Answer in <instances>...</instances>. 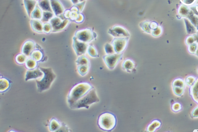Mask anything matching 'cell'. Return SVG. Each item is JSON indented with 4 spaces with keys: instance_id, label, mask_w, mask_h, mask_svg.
<instances>
[{
    "instance_id": "42",
    "label": "cell",
    "mask_w": 198,
    "mask_h": 132,
    "mask_svg": "<svg viewBox=\"0 0 198 132\" xmlns=\"http://www.w3.org/2000/svg\"><path fill=\"white\" fill-rule=\"evenodd\" d=\"M192 115L194 117H198V107H196L193 110L192 113Z\"/></svg>"
},
{
    "instance_id": "16",
    "label": "cell",
    "mask_w": 198,
    "mask_h": 132,
    "mask_svg": "<svg viewBox=\"0 0 198 132\" xmlns=\"http://www.w3.org/2000/svg\"><path fill=\"white\" fill-rule=\"evenodd\" d=\"M26 10L29 17L35 9L38 3L37 0H23Z\"/></svg>"
},
{
    "instance_id": "17",
    "label": "cell",
    "mask_w": 198,
    "mask_h": 132,
    "mask_svg": "<svg viewBox=\"0 0 198 132\" xmlns=\"http://www.w3.org/2000/svg\"><path fill=\"white\" fill-rule=\"evenodd\" d=\"M30 24L34 31L42 33H43V23L41 20L37 19H32L30 20Z\"/></svg>"
},
{
    "instance_id": "26",
    "label": "cell",
    "mask_w": 198,
    "mask_h": 132,
    "mask_svg": "<svg viewBox=\"0 0 198 132\" xmlns=\"http://www.w3.org/2000/svg\"><path fill=\"white\" fill-rule=\"evenodd\" d=\"M77 66L80 65L90 64V61L89 58L84 55L79 56L76 61Z\"/></svg>"
},
{
    "instance_id": "10",
    "label": "cell",
    "mask_w": 198,
    "mask_h": 132,
    "mask_svg": "<svg viewBox=\"0 0 198 132\" xmlns=\"http://www.w3.org/2000/svg\"><path fill=\"white\" fill-rule=\"evenodd\" d=\"M108 33L116 38L129 37L130 35L128 31L121 26L116 25L109 29Z\"/></svg>"
},
{
    "instance_id": "27",
    "label": "cell",
    "mask_w": 198,
    "mask_h": 132,
    "mask_svg": "<svg viewBox=\"0 0 198 132\" xmlns=\"http://www.w3.org/2000/svg\"><path fill=\"white\" fill-rule=\"evenodd\" d=\"M54 17V13L48 12V11H43V16L41 21L43 23L50 22V19Z\"/></svg>"
},
{
    "instance_id": "3",
    "label": "cell",
    "mask_w": 198,
    "mask_h": 132,
    "mask_svg": "<svg viewBox=\"0 0 198 132\" xmlns=\"http://www.w3.org/2000/svg\"><path fill=\"white\" fill-rule=\"evenodd\" d=\"M39 68L44 73L43 77L40 81L36 80V82L38 92H42L49 89L56 76L51 68L39 67Z\"/></svg>"
},
{
    "instance_id": "21",
    "label": "cell",
    "mask_w": 198,
    "mask_h": 132,
    "mask_svg": "<svg viewBox=\"0 0 198 132\" xmlns=\"http://www.w3.org/2000/svg\"><path fill=\"white\" fill-rule=\"evenodd\" d=\"M190 92L193 99L198 104V78L191 86Z\"/></svg>"
},
{
    "instance_id": "24",
    "label": "cell",
    "mask_w": 198,
    "mask_h": 132,
    "mask_svg": "<svg viewBox=\"0 0 198 132\" xmlns=\"http://www.w3.org/2000/svg\"><path fill=\"white\" fill-rule=\"evenodd\" d=\"M25 64L28 70L34 69L38 67V62L31 58H27Z\"/></svg>"
},
{
    "instance_id": "9",
    "label": "cell",
    "mask_w": 198,
    "mask_h": 132,
    "mask_svg": "<svg viewBox=\"0 0 198 132\" xmlns=\"http://www.w3.org/2000/svg\"><path fill=\"white\" fill-rule=\"evenodd\" d=\"M72 46L76 55L80 56L85 54L89 45L88 43L81 41L74 36L73 38Z\"/></svg>"
},
{
    "instance_id": "14",
    "label": "cell",
    "mask_w": 198,
    "mask_h": 132,
    "mask_svg": "<svg viewBox=\"0 0 198 132\" xmlns=\"http://www.w3.org/2000/svg\"><path fill=\"white\" fill-rule=\"evenodd\" d=\"M43 74V73L40 69L39 67H38L34 69L28 70L26 73L25 81L37 79V78L42 77L44 75Z\"/></svg>"
},
{
    "instance_id": "6",
    "label": "cell",
    "mask_w": 198,
    "mask_h": 132,
    "mask_svg": "<svg viewBox=\"0 0 198 132\" xmlns=\"http://www.w3.org/2000/svg\"><path fill=\"white\" fill-rule=\"evenodd\" d=\"M70 19L62 18L60 16H56L50 19V23L51 24L52 32H61L64 30L71 22Z\"/></svg>"
},
{
    "instance_id": "32",
    "label": "cell",
    "mask_w": 198,
    "mask_h": 132,
    "mask_svg": "<svg viewBox=\"0 0 198 132\" xmlns=\"http://www.w3.org/2000/svg\"><path fill=\"white\" fill-rule=\"evenodd\" d=\"M52 28L50 23L46 22L43 23V32L45 33L48 34L52 32Z\"/></svg>"
},
{
    "instance_id": "15",
    "label": "cell",
    "mask_w": 198,
    "mask_h": 132,
    "mask_svg": "<svg viewBox=\"0 0 198 132\" xmlns=\"http://www.w3.org/2000/svg\"><path fill=\"white\" fill-rule=\"evenodd\" d=\"M12 82L7 78L1 76L0 78V92L4 93L8 90Z\"/></svg>"
},
{
    "instance_id": "13",
    "label": "cell",
    "mask_w": 198,
    "mask_h": 132,
    "mask_svg": "<svg viewBox=\"0 0 198 132\" xmlns=\"http://www.w3.org/2000/svg\"><path fill=\"white\" fill-rule=\"evenodd\" d=\"M36 43L33 40H28L23 43L22 49V53L27 56H30L36 48Z\"/></svg>"
},
{
    "instance_id": "2",
    "label": "cell",
    "mask_w": 198,
    "mask_h": 132,
    "mask_svg": "<svg viewBox=\"0 0 198 132\" xmlns=\"http://www.w3.org/2000/svg\"><path fill=\"white\" fill-rule=\"evenodd\" d=\"M97 123L100 129L103 131H111L116 126V117L113 113L108 112H104L98 117Z\"/></svg>"
},
{
    "instance_id": "29",
    "label": "cell",
    "mask_w": 198,
    "mask_h": 132,
    "mask_svg": "<svg viewBox=\"0 0 198 132\" xmlns=\"http://www.w3.org/2000/svg\"><path fill=\"white\" fill-rule=\"evenodd\" d=\"M27 56L22 53H19L16 57V61L19 64H23L25 63L27 59Z\"/></svg>"
},
{
    "instance_id": "38",
    "label": "cell",
    "mask_w": 198,
    "mask_h": 132,
    "mask_svg": "<svg viewBox=\"0 0 198 132\" xmlns=\"http://www.w3.org/2000/svg\"><path fill=\"white\" fill-rule=\"evenodd\" d=\"M86 2L85 1L82 2V3H79V4H77L74 5V6L77 7L78 9L79 13L82 12L84 7V5H85Z\"/></svg>"
},
{
    "instance_id": "1",
    "label": "cell",
    "mask_w": 198,
    "mask_h": 132,
    "mask_svg": "<svg viewBox=\"0 0 198 132\" xmlns=\"http://www.w3.org/2000/svg\"><path fill=\"white\" fill-rule=\"evenodd\" d=\"M94 88L90 83L87 82L79 83L73 86L67 97V102L70 107L86 95Z\"/></svg>"
},
{
    "instance_id": "41",
    "label": "cell",
    "mask_w": 198,
    "mask_h": 132,
    "mask_svg": "<svg viewBox=\"0 0 198 132\" xmlns=\"http://www.w3.org/2000/svg\"><path fill=\"white\" fill-rule=\"evenodd\" d=\"M150 28L151 30L152 31V30H155V29L157 28V27H158V24H157V23L155 22H150Z\"/></svg>"
},
{
    "instance_id": "11",
    "label": "cell",
    "mask_w": 198,
    "mask_h": 132,
    "mask_svg": "<svg viewBox=\"0 0 198 132\" xmlns=\"http://www.w3.org/2000/svg\"><path fill=\"white\" fill-rule=\"evenodd\" d=\"M30 56L31 58L35 60L38 63L43 62L47 59V57L45 55L43 48L37 43L35 49L32 52Z\"/></svg>"
},
{
    "instance_id": "31",
    "label": "cell",
    "mask_w": 198,
    "mask_h": 132,
    "mask_svg": "<svg viewBox=\"0 0 198 132\" xmlns=\"http://www.w3.org/2000/svg\"><path fill=\"white\" fill-rule=\"evenodd\" d=\"M105 52L107 54H113V53H116L111 44L110 43H106L105 46Z\"/></svg>"
},
{
    "instance_id": "40",
    "label": "cell",
    "mask_w": 198,
    "mask_h": 132,
    "mask_svg": "<svg viewBox=\"0 0 198 132\" xmlns=\"http://www.w3.org/2000/svg\"><path fill=\"white\" fill-rule=\"evenodd\" d=\"M84 16L83 15L80 13H79L78 16L77 18L76 19V20L74 22L77 23H81L83 22V21H84Z\"/></svg>"
},
{
    "instance_id": "43",
    "label": "cell",
    "mask_w": 198,
    "mask_h": 132,
    "mask_svg": "<svg viewBox=\"0 0 198 132\" xmlns=\"http://www.w3.org/2000/svg\"><path fill=\"white\" fill-rule=\"evenodd\" d=\"M74 5L77 4L79 3V0H71Z\"/></svg>"
},
{
    "instance_id": "18",
    "label": "cell",
    "mask_w": 198,
    "mask_h": 132,
    "mask_svg": "<svg viewBox=\"0 0 198 132\" xmlns=\"http://www.w3.org/2000/svg\"><path fill=\"white\" fill-rule=\"evenodd\" d=\"M37 4L43 11H48L53 13L50 0H40L38 1Z\"/></svg>"
},
{
    "instance_id": "39",
    "label": "cell",
    "mask_w": 198,
    "mask_h": 132,
    "mask_svg": "<svg viewBox=\"0 0 198 132\" xmlns=\"http://www.w3.org/2000/svg\"><path fill=\"white\" fill-rule=\"evenodd\" d=\"M181 105L179 103H175L173 104L172 106V109L175 112H177L181 110Z\"/></svg>"
},
{
    "instance_id": "44",
    "label": "cell",
    "mask_w": 198,
    "mask_h": 132,
    "mask_svg": "<svg viewBox=\"0 0 198 132\" xmlns=\"http://www.w3.org/2000/svg\"><path fill=\"white\" fill-rule=\"evenodd\" d=\"M84 1H85V0H79V2H83Z\"/></svg>"
},
{
    "instance_id": "28",
    "label": "cell",
    "mask_w": 198,
    "mask_h": 132,
    "mask_svg": "<svg viewBox=\"0 0 198 132\" xmlns=\"http://www.w3.org/2000/svg\"><path fill=\"white\" fill-rule=\"evenodd\" d=\"M150 22L149 21H144V22L141 23L139 24L140 27L142 29V30L149 34L151 33L152 32V30L150 28Z\"/></svg>"
},
{
    "instance_id": "22",
    "label": "cell",
    "mask_w": 198,
    "mask_h": 132,
    "mask_svg": "<svg viewBox=\"0 0 198 132\" xmlns=\"http://www.w3.org/2000/svg\"><path fill=\"white\" fill-rule=\"evenodd\" d=\"M161 125V123L160 120H154L147 126L146 131L149 132H155L160 128Z\"/></svg>"
},
{
    "instance_id": "33",
    "label": "cell",
    "mask_w": 198,
    "mask_h": 132,
    "mask_svg": "<svg viewBox=\"0 0 198 132\" xmlns=\"http://www.w3.org/2000/svg\"><path fill=\"white\" fill-rule=\"evenodd\" d=\"M173 86H178V87H181L185 88V84L183 80L181 79H175L173 82Z\"/></svg>"
},
{
    "instance_id": "34",
    "label": "cell",
    "mask_w": 198,
    "mask_h": 132,
    "mask_svg": "<svg viewBox=\"0 0 198 132\" xmlns=\"http://www.w3.org/2000/svg\"><path fill=\"white\" fill-rule=\"evenodd\" d=\"M174 92L175 94L178 96H181L183 94L184 91V88L178 86H173Z\"/></svg>"
},
{
    "instance_id": "23",
    "label": "cell",
    "mask_w": 198,
    "mask_h": 132,
    "mask_svg": "<svg viewBox=\"0 0 198 132\" xmlns=\"http://www.w3.org/2000/svg\"><path fill=\"white\" fill-rule=\"evenodd\" d=\"M42 16H43V11L37 4L35 9L32 13L30 18H31L32 19L41 20Z\"/></svg>"
},
{
    "instance_id": "35",
    "label": "cell",
    "mask_w": 198,
    "mask_h": 132,
    "mask_svg": "<svg viewBox=\"0 0 198 132\" xmlns=\"http://www.w3.org/2000/svg\"><path fill=\"white\" fill-rule=\"evenodd\" d=\"M162 30L161 27L160 26L157 27V28L152 30L151 32V34L152 36L154 37H157L160 36L161 34Z\"/></svg>"
},
{
    "instance_id": "4",
    "label": "cell",
    "mask_w": 198,
    "mask_h": 132,
    "mask_svg": "<svg viewBox=\"0 0 198 132\" xmlns=\"http://www.w3.org/2000/svg\"><path fill=\"white\" fill-rule=\"evenodd\" d=\"M100 100L97 95L96 90L94 88L86 95L79 99L70 107L72 109L85 108L88 109L92 104L99 102Z\"/></svg>"
},
{
    "instance_id": "30",
    "label": "cell",
    "mask_w": 198,
    "mask_h": 132,
    "mask_svg": "<svg viewBox=\"0 0 198 132\" xmlns=\"http://www.w3.org/2000/svg\"><path fill=\"white\" fill-rule=\"evenodd\" d=\"M87 53L90 56L93 58L98 57V51L96 48L92 45H89L87 50Z\"/></svg>"
},
{
    "instance_id": "36",
    "label": "cell",
    "mask_w": 198,
    "mask_h": 132,
    "mask_svg": "<svg viewBox=\"0 0 198 132\" xmlns=\"http://www.w3.org/2000/svg\"><path fill=\"white\" fill-rule=\"evenodd\" d=\"M196 81V80L194 77L193 76H189L186 78V83L188 86H191L194 84Z\"/></svg>"
},
{
    "instance_id": "25",
    "label": "cell",
    "mask_w": 198,
    "mask_h": 132,
    "mask_svg": "<svg viewBox=\"0 0 198 132\" xmlns=\"http://www.w3.org/2000/svg\"><path fill=\"white\" fill-rule=\"evenodd\" d=\"M90 67V64L80 65L77 66V71L81 76H84L88 73Z\"/></svg>"
},
{
    "instance_id": "20",
    "label": "cell",
    "mask_w": 198,
    "mask_h": 132,
    "mask_svg": "<svg viewBox=\"0 0 198 132\" xmlns=\"http://www.w3.org/2000/svg\"><path fill=\"white\" fill-rule=\"evenodd\" d=\"M135 63L132 60L128 58L124 60L122 63L123 69L126 70L127 72H131L134 69Z\"/></svg>"
},
{
    "instance_id": "45",
    "label": "cell",
    "mask_w": 198,
    "mask_h": 132,
    "mask_svg": "<svg viewBox=\"0 0 198 132\" xmlns=\"http://www.w3.org/2000/svg\"><path fill=\"white\" fill-rule=\"evenodd\" d=\"M37 1H40V0H37Z\"/></svg>"
},
{
    "instance_id": "5",
    "label": "cell",
    "mask_w": 198,
    "mask_h": 132,
    "mask_svg": "<svg viewBox=\"0 0 198 132\" xmlns=\"http://www.w3.org/2000/svg\"><path fill=\"white\" fill-rule=\"evenodd\" d=\"M74 37L81 41L88 43L96 38L97 35L92 28H87L77 30Z\"/></svg>"
},
{
    "instance_id": "37",
    "label": "cell",
    "mask_w": 198,
    "mask_h": 132,
    "mask_svg": "<svg viewBox=\"0 0 198 132\" xmlns=\"http://www.w3.org/2000/svg\"><path fill=\"white\" fill-rule=\"evenodd\" d=\"M71 130L69 129L65 124L62 123L61 128L57 132H71Z\"/></svg>"
},
{
    "instance_id": "7",
    "label": "cell",
    "mask_w": 198,
    "mask_h": 132,
    "mask_svg": "<svg viewBox=\"0 0 198 132\" xmlns=\"http://www.w3.org/2000/svg\"><path fill=\"white\" fill-rule=\"evenodd\" d=\"M123 54L122 53H114L113 54H107L104 55L103 58L105 64L109 69H114L117 65L122 59Z\"/></svg>"
},
{
    "instance_id": "12",
    "label": "cell",
    "mask_w": 198,
    "mask_h": 132,
    "mask_svg": "<svg viewBox=\"0 0 198 132\" xmlns=\"http://www.w3.org/2000/svg\"><path fill=\"white\" fill-rule=\"evenodd\" d=\"M52 9L56 16H59L64 14L65 9L59 0H50Z\"/></svg>"
},
{
    "instance_id": "8",
    "label": "cell",
    "mask_w": 198,
    "mask_h": 132,
    "mask_svg": "<svg viewBox=\"0 0 198 132\" xmlns=\"http://www.w3.org/2000/svg\"><path fill=\"white\" fill-rule=\"evenodd\" d=\"M129 40V37L120 38L115 37L111 43L115 53H122L127 46Z\"/></svg>"
},
{
    "instance_id": "19",
    "label": "cell",
    "mask_w": 198,
    "mask_h": 132,
    "mask_svg": "<svg viewBox=\"0 0 198 132\" xmlns=\"http://www.w3.org/2000/svg\"><path fill=\"white\" fill-rule=\"evenodd\" d=\"M62 123L57 119L53 118L50 120L49 123V129L51 132H57L61 128Z\"/></svg>"
}]
</instances>
